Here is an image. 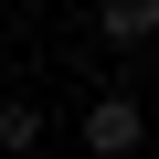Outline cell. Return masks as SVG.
Segmentation results:
<instances>
[{"label":"cell","mask_w":159,"mask_h":159,"mask_svg":"<svg viewBox=\"0 0 159 159\" xmlns=\"http://www.w3.org/2000/svg\"><path fill=\"white\" fill-rule=\"evenodd\" d=\"M96 32H106L117 53H138V43H159V0H96Z\"/></svg>","instance_id":"cell-2"},{"label":"cell","mask_w":159,"mask_h":159,"mask_svg":"<svg viewBox=\"0 0 159 159\" xmlns=\"http://www.w3.org/2000/svg\"><path fill=\"white\" fill-rule=\"evenodd\" d=\"M43 138H53V117H43L32 96H0V148L21 159V148H43Z\"/></svg>","instance_id":"cell-3"},{"label":"cell","mask_w":159,"mask_h":159,"mask_svg":"<svg viewBox=\"0 0 159 159\" xmlns=\"http://www.w3.org/2000/svg\"><path fill=\"white\" fill-rule=\"evenodd\" d=\"M74 138H85L96 159H138V148H148V106H138L127 85H106L85 117H74Z\"/></svg>","instance_id":"cell-1"}]
</instances>
